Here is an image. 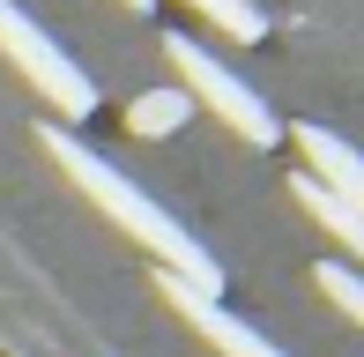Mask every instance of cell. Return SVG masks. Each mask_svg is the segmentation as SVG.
I'll return each mask as SVG.
<instances>
[{"label":"cell","mask_w":364,"mask_h":357,"mask_svg":"<svg viewBox=\"0 0 364 357\" xmlns=\"http://www.w3.org/2000/svg\"><path fill=\"white\" fill-rule=\"evenodd\" d=\"M38 142L60 156V171H68V178H75L82 193H90L97 208H105L112 223H119L127 238H141V246L156 253V261H164V275H178V283H193V290H208V298L223 290V268H216V253H208L201 238H186V223H171V216H164V208H156V201H149V193L134 186V178H119V171H112L97 149H82V142L68 134V127H53V119L38 127Z\"/></svg>","instance_id":"6da1fadb"},{"label":"cell","mask_w":364,"mask_h":357,"mask_svg":"<svg viewBox=\"0 0 364 357\" xmlns=\"http://www.w3.org/2000/svg\"><path fill=\"white\" fill-rule=\"evenodd\" d=\"M164 60H171V68H178V82H186V105H208V112L230 127V134H245L253 149H268V142L283 134V127L268 119V105H260V97L245 90L238 75L223 68V60H208L201 45L186 38V30H171V38H164Z\"/></svg>","instance_id":"7a4b0ae2"},{"label":"cell","mask_w":364,"mask_h":357,"mask_svg":"<svg viewBox=\"0 0 364 357\" xmlns=\"http://www.w3.org/2000/svg\"><path fill=\"white\" fill-rule=\"evenodd\" d=\"M0 53H8L15 68L30 75V90H38L45 105H60V112H68V119H90V112H97V82L75 68L68 53H60L53 38H45L38 23H30L23 8H15V0H0Z\"/></svg>","instance_id":"3957f363"},{"label":"cell","mask_w":364,"mask_h":357,"mask_svg":"<svg viewBox=\"0 0 364 357\" xmlns=\"http://www.w3.org/2000/svg\"><path fill=\"white\" fill-rule=\"evenodd\" d=\"M156 290H164V298L178 305V320H186V328L201 335V343L216 350V357H283V350L268 343V335H253V328H245L238 313H223V305L208 298V290H193V283H178V275H156Z\"/></svg>","instance_id":"277c9868"},{"label":"cell","mask_w":364,"mask_h":357,"mask_svg":"<svg viewBox=\"0 0 364 357\" xmlns=\"http://www.w3.org/2000/svg\"><path fill=\"white\" fill-rule=\"evenodd\" d=\"M297 149H305V178H320L327 193H342L350 208H364V164H357V149L342 134H327V127H297Z\"/></svg>","instance_id":"5b68a950"},{"label":"cell","mask_w":364,"mask_h":357,"mask_svg":"<svg viewBox=\"0 0 364 357\" xmlns=\"http://www.w3.org/2000/svg\"><path fill=\"white\" fill-rule=\"evenodd\" d=\"M290 193H297V208H305V216L320 223V231L335 238V246H350V253H364V208H350V201H342V193H327L320 178H305V171L290 178Z\"/></svg>","instance_id":"8992f818"},{"label":"cell","mask_w":364,"mask_h":357,"mask_svg":"<svg viewBox=\"0 0 364 357\" xmlns=\"http://www.w3.org/2000/svg\"><path fill=\"white\" fill-rule=\"evenodd\" d=\"M193 119V105H186V90H149V97H134V105H127V127H134V134H171V127H186Z\"/></svg>","instance_id":"52a82bcc"},{"label":"cell","mask_w":364,"mask_h":357,"mask_svg":"<svg viewBox=\"0 0 364 357\" xmlns=\"http://www.w3.org/2000/svg\"><path fill=\"white\" fill-rule=\"evenodd\" d=\"M193 8H201L208 23H216V30H230V38H238V45H253L260 30H268V15H260L253 0H193Z\"/></svg>","instance_id":"ba28073f"},{"label":"cell","mask_w":364,"mask_h":357,"mask_svg":"<svg viewBox=\"0 0 364 357\" xmlns=\"http://www.w3.org/2000/svg\"><path fill=\"white\" fill-rule=\"evenodd\" d=\"M312 283H320L327 298H335L342 313H350V320H364V283H357V275L342 268V261H320V268H312Z\"/></svg>","instance_id":"9c48e42d"},{"label":"cell","mask_w":364,"mask_h":357,"mask_svg":"<svg viewBox=\"0 0 364 357\" xmlns=\"http://www.w3.org/2000/svg\"><path fill=\"white\" fill-rule=\"evenodd\" d=\"M127 8H149V0H127Z\"/></svg>","instance_id":"30bf717a"}]
</instances>
